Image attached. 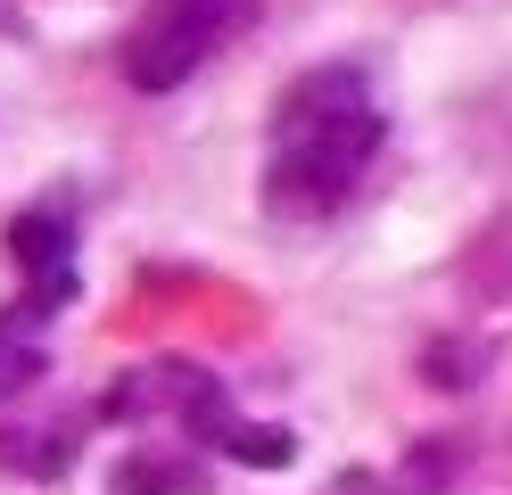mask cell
Masks as SVG:
<instances>
[{
    "instance_id": "3957f363",
    "label": "cell",
    "mask_w": 512,
    "mask_h": 495,
    "mask_svg": "<svg viewBox=\"0 0 512 495\" xmlns=\"http://www.w3.org/2000/svg\"><path fill=\"white\" fill-rule=\"evenodd\" d=\"M9 256L25 264V281H34L42 306H67L75 297V215L67 207H25L9 223Z\"/></svg>"
},
{
    "instance_id": "277c9868",
    "label": "cell",
    "mask_w": 512,
    "mask_h": 495,
    "mask_svg": "<svg viewBox=\"0 0 512 495\" xmlns=\"http://www.w3.org/2000/svg\"><path fill=\"white\" fill-rule=\"evenodd\" d=\"M42 372H50V306L42 297L0 306V405H17Z\"/></svg>"
},
{
    "instance_id": "7a4b0ae2",
    "label": "cell",
    "mask_w": 512,
    "mask_h": 495,
    "mask_svg": "<svg viewBox=\"0 0 512 495\" xmlns=\"http://www.w3.org/2000/svg\"><path fill=\"white\" fill-rule=\"evenodd\" d=\"M248 25H256V0H149L133 17V33H124V50H116L124 83L133 91H174Z\"/></svg>"
},
{
    "instance_id": "52a82bcc",
    "label": "cell",
    "mask_w": 512,
    "mask_h": 495,
    "mask_svg": "<svg viewBox=\"0 0 512 495\" xmlns=\"http://www.w3.org/2000/svg\"><path fill=\"white\" fill-rule=\"evenodd\" d=\"M124 495H207V479L190 462H124Z\"/></svg>"
},
{
    "instance_id": "5b68a950",
    "label": "cell",
    "mask_w": 512,
    "mask_h": 495,
    "mask_svg": "<svg viewBox=\"0 0 512 495\" xmlns=\"http://www.w3.org/2000/svg\"><path fill=\"white\" fill-rule=\"evenodd\" d=\"M67 438H34V429H0V471H25V479H58L67 471Z\"/></svg>"
},
{
    "instance_id": "6da1fadb",
    "label": "cell",
    "mask_w": 512,
    "mask_h": 495,
    "mask_svg": "<svg viewBox=\"0 0 512 495\" xmlns=\"http://www.w3.org/2000/svg\"><path fill=\"white\" fill-rule=\"evenodd\" d=\"M380 149V108L356 66H323L298 75L273 108V165H265V207L281 223L339 215L347 190L364 182V165Z\"/></svg>"
},
{
    "instance_id": "8992f818",
    "label": "cell",
    "mask_w": 512,
    "mask_h": 495,
    "mask_svg": "<svg viewBox=\"0 0 512 495\" xmlns=\"http://www.w3.org/2000/svg\"><path fill=\"white\" fill-rule=\"evenodd\" d=\"M215 446H223V454H240V462H256V471H281V462L298 454V438H290V429H265V421H232Z\"/></svg>"
},
{
    "instance_id": "ba28073f",
    "label": "cell",
    "mask_w": 512,
    "mask_h": 495,
    "mask_svg": "<svg viewBox=\"0 0 512 495\" xmlns=\"http://www.w3.org/2000/svg\"><path fill=\"white\" fill-rule=\"evenodd\" d=\"M479 372V347H430V380H471Z\"/></svg>"
}]
</instances>
